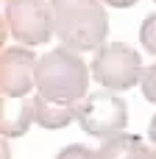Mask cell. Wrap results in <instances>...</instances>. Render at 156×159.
Returning <instances> with one entry per match:
<instances>
[{
	"label": "cell",
	"instance_id": "cell-6",
	"mask_svg": "<svg viewBox=\"0 0 156 159\" xmlns=\"http://www.w3.org/2000/svg\"><path fill=\"white\" fill-rule=\"evenodd\" d=\"M36 56L25 48H6L0 56V92L3 98H22L36 87Z\"/></svg>",
	"mask_w": 156,
	"mask_h": 159
},
{
	"label": "cell",
	"instance_id": "cell-2",
	"mask_svg": "<svg viewBox=\"0 0 156 159\" xmlns=\"http://www.w3.org/2000/svg\"><path fill=\"white\" fill-rule=\"evenodd\" d=\"M89 70L75 50L56 48L36 61V89L39 95L59 103H78L87 95Z\"/></svg>",
	"mask_w": 156,
	"mask_h": 159
},
{
	"label": "cell",
	"instance_id": "cell-5",
	"mask_svg": "<svg viewBox=\"0 0 156 159\" xmlns=\"http://www.w3.org/2000/svg\"><path fill=\"white\" fill-rule=\"evenodd\" d=\"M6 22L22 45H45L53 34V6L45 0H6Z\"/></svg>",
	"mask_w": 156,
	"mask_h": 159
},
{
	"label": "cell",
	"instance_id": "cell-7",
	"mask_svg": "<svg viewBox=\"0 0 156 159\" xmlns=\"http://www.w3.org/2000/svg\"><path fill=\"white\" fill-rule=\"evenodd\" d=\"M31 101H33V120L42 129H64L73 117H78L75 103H59L45 95H33Z\"/></svg>",
	"mask_w": 156,
	"mask_h": 159
},
{
	"label": "cell",
	"instance_id": "cell-3",
	"mask_svg": "<svg viewBox=\"0 0 156 159\" xmlns=\"http://www.w3.org/2000/svg\"><path fill=\"white\" fill-rule=\"evenodd\" d=\"M142 73H145V67L140 61V53L126 42H106L103 48H98V53L92 59L95 81L112 92L137 87L142 81Z\"/></svg>",
	"mask_w": 156,
	"mask_h": 159
},
{
	"label": "cell",
	"instance_id": "cell-12",
	"mask_svg": "<svg viewBox=\"0 0 156 159\" xmlns=\"http://www.w3.org/2000/svg\"><path fill=\"white\" fill-rule=\"evenodd\" d=\"M142 92H145V98L151 101V103H156V64H151V67H145V73H142Z\"/></svg>",
	"mask_w": 156,
	"mask_h": 159
},
{
	"label": "cell",
	"instance_id": "cell-8",
	"mask_svg": "<svg viewBox=\"0 0 156 159\" xmlns=\"http://www.w3.org/2000/svg\"><path fill=\"white\" fill-rule=\"evenodd\" d=\"M100 159H156V148H145L137 134H117L112 140H103L98 148Z\"/></svg>",
	"mask_w": 156,
	"mask_h": 159
},
{
	"label": "cell",
	"instance_id": "cell-9",
	"mask_svg": "<svg viewBox=\"0 0 156 159\" xmlns=\"http://www.w3.org/2000/svg\"><path fill=\"white\" fill-rule=\"evenodd\" d=\"M33 123V101H17V98H3V117H0V131L3 137H20L28 131Z\"/></svg>",
	"mask_w": 156,
	"mask_h": 159
},
{
	"label": "cell",
	"instance_id": "cell-13",
	"mask_svg": "<svg viewBox=\"0 0 156 159\" xmlns=\"http://www.w3.org/2000/svg\"><path fill=\"white\" fill-rule=\"evenodd\" d=\"M103 3H109V6H114V8H128V6H134L137 0H103Z\"/></svg>",
	"mask_w": 156,
	"mask_h": 159
},
{
	"label": "cell",
	"instance_id": "cell-4",
	"mask_svg": "<svg viewBox=\"0 0 156 159\" xmlns=\"http://www.w3.org/2000/svg\"><path fill=\"white\" fill-rule=\"evenodd\" d=\"M78 126L89 134V137H100V140H112L117 134L126 131L128 123V106L123 98H117L112 89H100L84 98V103H78Z\"/></svg>",
	"mask_w": 156,
	"mask_h": 159
},
{
	"label": "cell",
	"instance_id": "cell-15",
	"mask_svg": "<svg viewBox=\"0 0 156 159\" xmlns=\"http://www.w3.org/2000/svg\"><path fill=\"white\" fill-rule=\"evenodd\" d=\"M154 3H156V0H154Z\"/></svg>",
	"mask_w": 156,
	"mask_h": 159
},
{
	"label": "cell",
	"instance_id": "cell-14",
	"mask_svg": "<svg viewBox=\"0 0 156 159\" xmlns=\"http://www.w3.org/2000/svg\"><path fill=\"white\" fill-rule=\"evenodd\" d=\"M148 134H151V140H154V145H156V115H154V120H151V129H148Z\"/></svg>",
	"mask_w": 156,
	"mask_h": 159
},
{
	"label": "cell",
	"instance_id": "cell-10",
	"mask_svg": "<svg viewBox=\"0 0 156 159\" xmlns=\"http://www.w3.org/2000/svg\"><path fill=\"white\" fill-rule=\"evenodd\" d=\"M140 42H142V48L151 56H156V14H148L142 20V25H140Z\"/></svg>",
	"mask_w": 156,
	"mask_h": 159
},
{
	"label": "cell",
	"instance_id": "cell-11",
	"mask_svg": "<svg viewBox=\"0 0 156 159\" xmlns=\"http://www.w3.org/2000/svg\"><path fill=\"white\" fill-rule=\"evenodd\" d=\"M56 159H100V157H98V151H92L87 145H67V148H61V154Z\"/></svg>",
	"mask_w": 156,
	"mask_h": 159
},
{
	"label": "cell",
	"instance_id": "cell-1",
	"mask_svg": "<svg viewBox=\"0 0 156 159\" xmlns=\"http://www.w3.org/2000/svg\"><path fill=\"white\" fill-rule=\"evenodd\" d=\"M53 6V36L67 50H95L103 48L109 20L103 0H50Z\"/></svg>",
	"mask_w": 156,
	"mask_h": 159
}]
</instances>
